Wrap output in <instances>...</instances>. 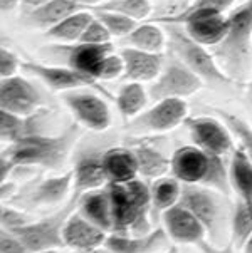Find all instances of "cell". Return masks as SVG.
Instances as JSON below:
<instances>
[{"label":"cell","mask_w":252,"mask_h":253,"mask_svg":"<svg viewBox=\"0 0 252 253\" xmlns=\"http://www.w3.org/2000/svg\"><path fill=\"white\" fill-rule=\"evenodd\" d=\"M41 253H67V252H62V248H54V250H46ZM71 253H74V252H71Z\"/></svg>","instance_id":"obj_50"},{"label":"cell","mask_w":252,"mask_h":253,"mask_svg":"<svg viewBox=\"0 0 252 253\" xmlns=\"http://www.w3.org/2000/svg\"><path fill=\"white\" fill-rule=\"evenodd\" d=\"M246 94H247V99H249L251 102H252V79L247 83V85H246Z\"/></svg>","instance_id":"obj_48"},{"label":"cell","mask_w":252,"mask_h":253,"mask_svg":"<svg viewBox=\"0 0 252 253\" xmlns=\"http://www.w3.org/2000/svg\"><path fill=\"white\" fill-rule=\"evenodd\" d=\"M121 57L125 62L123 79L135 83H153L163 69L166 55L163 52H147L135 47H125L121 50Z\"/></svg>","instance_id":"obj_19"},{"label":"cell","mask_w":252,"mask_h":253,"mask_svg":"<svg viewBox=\"0 0 252 253\" xmlns=\"http://www.w3.org/2000/svg\"><path fill=\"white\" fill-rule=\"evenodd\" d=\"M76 211L93 221L104 231L113 233V203L106 186L88 191L78 198Z\"/></svg>","instance_id":"obj_22"},{"label":"cell","mask_w":252,"mask_h":253,"mask_svg":"<svg viewBox=\"0 0 252 253\" xmlns=\"http://www.w3.org/2000/svg\"><path fill=\"white\" fill-rule=\"evenodd\" d=\"M93 15H95L93 10H88V8L76 12V14L66 17L62 22L54 25L52 29H49L46 32V36L52 39L54 42H57V44H74V42H79L84 31H86L88 24L91 22Z\"/></svg>","instance_id":"obj_31"},{"label":"cell","mask_w":252,"mask_h":253,"mask_svg":"<svg viewBox=\"0 0 252 253\" xmlns=\"http://www.w3.org/2000/svg\"><path fill=\"white\" fill-rule=\"evenodd\" d=\"M72 173H74V184H72L74 200H78L84 193L108 184V176L102 166V153H83L76 161Z\"/></svg>","instance_id":"obj_20"},{"label":"cell","mask_w":252,"mask_h":253,"mask_svg":"<svg viewBox=\"0 0 252 253\" xmlns=\"http://www.w3.org/2000/svg\"><path fill=\"white\" fill-rule=\"evenodd\" d=\"M95 15L106 25V29L111 32L113 37H121L125 39L128 34H131L136 29V25L140 22L131 17H126L118 12H111V10H101V8H95Z\"/></svg>","instance_id":"obj_35"},{"label":"cell","mask_w":252,"mask_h":253,"mask_svg":"<svg viewBox=\"0 0 252 253\" xmlns=\"http://www.w3.org/2000/svg\"><path fill=\"white\" fill-rule=\"evenodd\" d=\"M170 242L172 240L165 228H155L140 237L111 233L106 238L104 247L113 253H163L168 252Z\"/></svg>","instance_id":"obj_18"},{"label":"cell","mask_w":252,"mask_h":253,"mask_svg":"<svg viewBox=\"0 0 252 253\" xmlns=\"http://www.w3.org/2000/svg\"><path fill=\"white\" fill-rule=\"evenodd\" d=\"M189 118V104L185 99H160L131 119L128 127L136 132L161 134L185 123Z\"/></svg>","instance_id":"obj_9"},{"label":"cell","mask_w":252,"mask_h":253,"mask_svg":"<svg viewBox=\"0 0 252 253\" xmlns=\"http://www.w3.org/2000/svg\"><path fill=\"white\" fill-rule=\"evenodd\" d=\"M37 113L32 116H19L0 109V139L5 144H14L17 141L39 132L37 127Z\"/></svg>","instance_id":"obj_28"},{"label":"cell","mask_w":252,"mask_h":253,"mask_svg":"<svg viewBox=\"0 0 252 253\" xmlns=\"http://www.w3.org/2000/svg\"><path fill=\"white\" fill-rule=\"evenodd\" d=\"M166 31V39H168L170 54H173L177 59L190 67L205 84L210 85H227L234 81L220 69L215 55L212 50L203 44H200L195 39H192L185 29L178 24H163Z\"/></svg>","instance_id":"obj_4"},{"label":"cell","mask_w":252,"mask_h":253,"mask_svg":"<svg viewBox=\"0 0 252 253\" xmlns=\"http://www.w3.org/2000/svg\"><path fill=\"white\" fill-rule=\"evenodd\" d=\"M74 184V173L67 171L62 174H55L42 179L32 186V190L24 196V200L32 207H50L59 205L67 198Z\"/></svg>","instance_id":"obj_21"},{"label":"cell","mask_w":252,"mask_h":253,"mask_svg":"<svg viewBox=\"0 0 252 253\" xmlns=\"http://www.w3.org/2000/svg\"><path fill=\"white\" fill-rule=\"evenodd\" d=\"M163 253H166V252H163Z\"/></svg>","instance_id":"obj_51"},{"label":"cell","mask_w":252,"mask_h":253,"mask_svg":"<svg viewBox=\"0 0 252 253\" xmlns=\"http://www.w3.org/2000/svg\"><path fill=\"white\" fill-rule=\"evenodd\" d=\"M31 221H34L27 213L20 211V210L10 208V207H3L0 208V223H2V230H17L20 226L29 225Z\"/></svg>","instance_id":"obj_38"},{"label":"cell","mask_w":252,"mask_h":253,"mask_svg":"<svg viewBox=\"0 0 252 253\" xmlns=\"http://www.w3.org/2000/svg\"><path fill=\"white\" fill-rule=\"evenodd\" d=\"M22 69L32 77L39 79L42 84L48 85L50 91L55 92H66L81 87L100 89V81L74 69V67L66 66V64H44L36 61H25L22 64Z\"/></svg>","instance_id":"obj_11"},{"label":"cell","mask_w":252,"mask_h":253,"mask_svg":"<svg viewBox=\"0 0 252 253\" xmlns=\"http://www.w3.org/2000/svg\"><path fill=\"white\" fill-rule=\"evenodd\" d=\"M197 247L200 248V252H202V253H236V248H234L232 242H229L227 245L222 247V248H217L215 245L208 243L207 240H202Z\"/></svg>","instance_id":"obj_43"},{"label":"cell","mask_w":252,"mask_h":253,"mask_svg":"<svg viewBox=\"0 0 252 253\" xmlns=\"http://www.w3.org/2000/svg\"><path fill=\"white\" fill-rule=\"evenodd\" d=\"M17 166L14 165V161L10 160L5 154H0V183H7V179L10 178V174L14 173V169Z\"/></svg>","instance_id":"obj_42"},{"label":"cell","mask_w":252,"mask_h":253,"mask_svg":"<svg viewBox=\"0 0 252 253\" xmlns=\"http://www.w3.org/2000/svg\"><path fill=\"white\" fill-rule=\"evenodd\" d=\"M183 124L189 129L192 144L199 146L205 153L224 158L225 154L236 149L234 148V134L220 118L195 116V118H187Z\"/></svg>","instance_id":"obj_10"},{"label":"cell","mask_w":252,"mask_h":253,"mask_svg":"<svg viewBox=\"0 0 252 253\" xmlns=\"http://www.w3.org/2000/svg\"><path fill=\"white\" fill-rule=\"evenodd\" d=\"M158 24H178L192 39L212 49L220 44L227 34L229 17L212 8H183L180 12L166 14L156 19Z\"/></svg>","instance_id":"obj_5"},{"label":"cell","mask_w":252,"mask_h":253,"mask_svg":"<svg viewBox=\"0 0 252 253\" xmlns=\"http://www.w3.org/2000/svg\"><path fill=\"white\" fill-rule=\"evenodd\" d=\"M91 253H113V252H111L109 248H106V247H101V248H98V250L91 252Z\"/></svg>","instance_id":"obj_49"},{"label":"cell","mask_w":252,"mask_h":253,"mask_svg":"<svg viewBox=\"0 0 252 253\" xmlns=\"http://www.w3.org/2000/svg\"><path fill=\"white\" fill-rule=\"evenodd\" d=\"M78 207V200L72 198L66 207H62L59 211L52 215L34 220L29 225L20 226L17 230H12L22 242L27 245L31 253H41L54 248H66L62 238V230L66 225V220Z\"/></svg>","instance_id":"obj_7"},{"label":"cell","mask_w":252,"mask_h":253,"mask_svg":"<svg viewBox=\"0 0 252 253\" xmlns=\"http://www.w3.org/2000/svg\"><path fill=\"white\" fill-rule=\"evenodd\" d=\"M148 101H150L148 89L145 87L143 83H135V81H128L123 84L118 94L114 96V102H116L119 114L128 121L142 114L148 108Z\"/></svg>","instance_id":"obj_27"},{"label":"cell","mask_w":252,"mask_h":253,"mask_svg":"<svg viewBox=\"0 0 252 253\" xmlns=\"http://www.w3.org/2000/svg\"><path fill=\"white\" fill-rule=\"evenodd\" d=\"M227 17V34L210 50L234 83H246L252 74V0L242 2Z\"/></svg>","instance_id":"obj_1"},{"label":"cell","mask_w":252,"mask_h":253,"mask_svg":"<svg viewBox=\"0 0 252 253\" xmlns=\"http://www.w3.org/2000/svg\"><path fill=\"white\" fill-rule=\"evenodd\" d=\"M96 8L118 12V14H123L126 17H131V19L138 20V22L148 19L151 14L150 0H106V2H102L101 5ZM93 10H95V8H93Z\"/></svg>","instance_id":"obj_34"},{"label":"cell","mask_w":252,"mask_h":253,"mask_svg":"<svg viewBox=\"0 0 252 253\" xmlns=\"http://www.w3.org/2000/svg\"><path fill=\"white\" fill-rule=\"evenodd\" d=\"M61 101L71 111V114L74 116L76 123L81 127H86L95 132H102L113 123L108 102L98 92L91 91V87L61 92Z\"/></svg>","instance_id":"obj_8"},{"label":"cell","mask_w":252,"mask_h":253,"mask_svg":"<svg viewBox=\"0 0 252 253\" xmlns=\"http://www.w3.org/2000/svg\"><path fill=\"white\" fill-rule=\"evenodd\" d=\"M42 94L32 81L24 76H12L0 83V109L19 116H32L39 113Z\"/></svg>","instance_id":"obj_12"},{"label":"cell","mask_w":252,"mask_h":253,"mask_svg":"<svg viewBox=\"0 0 252 253\" xmlns=\"http://www.w3.org/2000/svg\"><path fill=\"white\" fill-rule=\"evenodd\" d=\"M213 154L205 153L195 144H185L172 154V176L183 184H202L212 168Z\"/></svg>","instance_id":"obj_15"},{"label":"cell","mask_w":252,"mask_h":253,"mask_svg":"<svg viewBox=\"0 0 252 253\" xmlns=\"http://www.w3.org/2000/svg\"><path fill=\"white\" fill-rule=\"evenodd\" d=\"M113 203V233L140 237L151 231V191L140 178L106 184Z\"/></svg>","instance_id":"obj_2"},{"label":"cell","mask_w":252,"mask_h":253,"mask_svg":"<svg viewBox=\"0 0 252 253\" xmlns=\"http://www.w3.org/2000/svg\"><path fill=\"white\" fill-rule=\"evenodd\" d=\"M163 228L170 240L178 245H199L207 237V230L183 203H177L161 213Z\"/></svg>","instance_id":"obj_16"},{"label":"cell","mask_w":252,"mask_h":253,"mask_svg":"<svg viewBox=\"0 0 252 253\" xmlns=\"http://www.w3.org/2000/svg\"><path fill=\"white\" fill-rule=\"evenodd\" d=\"M242 253H252V237L247 240L246 242V245L242 247V250H241Z\"/></svg>","instance_id":"obj_47"},{"label":"cell","mask_w":252,"mask_h":253,"mask_svg":"<svg viewBox=\"0 0 252 253\" xmlns=\"http://www.w3.org/2000/svg\"><path fill=\"white\" fill-rule=\"evenodd\" d=\"M46 50L55 54V59H61L62 64L74 67L95 79L106 55L114 52L113 44H84V42H74V44H57L55 42Z\"/></svg>","instance_id":"obj_13"},{"label":"cell","mask_w":252,"mask_h":253,"mask_svg":"<svg viewBox=\"0 0 252 253\" xmlns=\"http://www.w3.org/2000/svg\"><path fill=\"white\" fill-rule=\"evenodd\" d=\"M0 253H31V250L14 231L2 230L0 231Z\"/></svg>","instance_id":"obj_40"},{"label":"cell","mask_w":252,"mask_h":253,"mask_svg":"<svg viewBox=\"0 0 252 253\" xmlns=\"http://www.w3.org/2000/svg\"><path fill=\"white\" fill-rule=\"evenodd\" d=\"M79 10H86V7L79 5L74 0H50V2L37 8H31L24 15V22L32 29L48 32L54 25L62 22L66 17L76 14Z\"/></svg>","instance_id":"obj_23"},{"label":"cell","mask_w":252,"mask_h":253,"mask_svg":"<svg viewBox=\"0 0 252 253\" xmlns=\"http://www.w3.org/2000/svg\"><path fill=\"white\" fill-rule=\"evenodd\" d=\"M22 3V0H0V12L2 14H10Z\"/></svg>","instance_id":"obj_44"},{"label":"cell","mask_w":252,"mask_h":253,"mask_svg":"<svg viewBox=\"0 0 252 253\" xmlns=\"http://www.w3.org/2000/svg\"><path fill=\"white\" fill-rule=\"evenodd\" d=\"M220 193L202 184H183L180 203L202 221L207 233H213L224 220V205L219 198Z\"/></svg>","instance_id":"obj_14"},{"label":"cell","mask_w":252,"mask_h":253,"mask_svg":"<svg viewBox=\"0 0 252 253\" xmlns=\"http://www.w3.org/2000/svg\"><path fill=\"white\" fill-rule=\"evenodd\" d=\"M74 2H78L79 5L89 8V10H93V8L100 7L102 2H106V0H74Z\"/></svg>","instance_id":"obj_45"},{"label":"cell","mask_w":252,"mask_h":253,"mask_svg":"<svg viewBox=\"0 0 252 253\" xmlns=\"http://www.w3.org/2000/svg\"><path fill=\"white\" fill-rule=\"evenodd\" d=\"M183 183L178 181L175 176H161L153 179L150 184L151 191V213L153 215H161L168 208L180 203Z\"/></svg>","instance_id":"obj_30"},{"label":"cell","mask_w":252,"mask_h":253,"mask_svg":"<svg viewBox=\"0 0 252 253\" xmlns=\"http://www.w3.org/2000/svg\"><path fill=\"white\" fill-rule=\"evenodd\" d=\"M252 237V210L242 200H236L230 211V242L236 250H242Z\"/></svg>","instance_id":"obj_32"},{"label":"cell","mask_w":252,"mask_h":253,"mask_svg":"<svg viewBox=\"0 0 252 253\" xmlns=\"http://www.w3.org/2000/svg\"><path fill=\"white\" fill-rule=\"evenodd\" d=\"M237 0H192V2L185 8H212V10H219L222 14H225L227 10L234 7Z\"/></svg>","instance_id":"obj_41"},{"label":"cell","mask_w":252,"mask_h":253,"mask_svg":"<svg viewBox=\"0 0 252 253\" xmlns=\"http://www.w3.org/2000/svg\"><path fill=\"white\" fill-rule=\"evenodd\" d=\"M79 124L74 123L59 134L34 132L14 144H8L5 149H2V153L14 161L17 168L37 166L44 169H57L74 148L79 138Z\"/></svg>","instance_id":"obj_3"},{"label":"cell","mask_w":252,"mask_h":253,"mask_svg":"<svg viewBox=\"0 0 252 253\" xmlns=\"http://www.w3.org/2000/svg\"><path fill=\"white\" fill-rule=\"evenodd\" d=\"M213 113L217 114V118H220L222 121L229 126L230 132L234 134V138H237L239 141V148L244 151L249 160L252 161V126L247 121H244L242 118H239L237 114L229 113L225 109L213 108Z\"/></svg>","instance_id":"obj_33"},{"label":"cell","mask_w":252,"mask_h":253,"mask_svg":"<svg viewBox=\"0 0 252 253\" xmlns=\"http://www.w3.org/2000/svg\"><path fill=\"white\" fill-rule=\"evenodd\" d=\"M229 176L232 191L252 210V161L241 148H236L232 151L229 163Z\"/></svg>","instance_id":"obj_26"},{"label":"cell","mask_w":252,"mask_h":253,"mask_svg":"<svg viewBox=\"0 0 252 253\" xmlns=\"http://www.w3.org/2000/svg\"><path fill=\"white\" fill-rule=\"evenodd\" d=\"M135 151L136 161H138V173L145 179H158L166 176L172 169V158H168L165 153L155 148L147 141H136L131 146Z\"/></svg>","instance_id":"obj_25"},{"label":"cell","mask_w":252,"mask_h":253,"mask_svg":"<svg viewBox=\"0 0 252 253\" xmlns=\"http://www.w3.org/2000/svg\"><path fill=\"white\" fill-rule=\"evenodd\" d=\"M203 81L187 67L180 59L168 54L163 69L153 83H150L148 92L151 101L160 99H187L197 94L203 87Z\"/></svg>","instance_id":"obj_6"},{"label":"cell","mask_w":252,"mask_h":253,"mask_svg":"<svg viewBox=\"0 0 252 253\" xmlns=\"http://www.w3.org/2000/svg\"><path fill=\"white\" fill-rule=\"evenodd\" d=\"M125 74V62H123L121 54L111 52L106 55V59L102 61L100 71H98L96 79L98 81H113L118 77H123Z\"/></svg>","instance_id":"obj_37"},{"label":"cell","mask_w":252,"mask_h":253,"mask_svg":"<svg viewBox=\"0 0 252 253\" xmlns=\"http://www.w3.org/2000/svg\"><path fill=\"white\" fill-rule=\"evenodd\" d=\"M102 166L108 176V183H125L140 176L135 151L125 146L106 149L102 153Z\"/></svg>","instance_id":"obj_24"},{"label":"cell","mask_w":252,"mask_h":253,"mask_svg":"<svg viewBox=\"0 0 252 253\" xmlns=\"http://www.w3.org/2000/svg\"><path fill=\"white\" fill-rule=\"evenodd\" d=\"M62 238L66 248L74 253H91L104 247L108 231L100 228L79 211H72L66 220L62 230Z\"/></svg>","instance_id":"obj_17"},{"label":"cell","mask_w":252,"mask_h":253,"mask_svg":"<svg viewBox=\"0 0 252 253\" xmlns=\"http://www.w3.org/2000/svg\"><path fill=\"white\" fill-rule=\"evenodd\" d=\"M22 61L19 59L14 50L7 49V47H0V79H7V77L17 76L19 69H22Z\"/></svg>","instance_id":"obj_39"},{"label":"cell","mask_w":252,"mask_h":253,"mask_svg":"<svg viewBox=\"0 0 252 253\" xmlns=\"http://www.w3.org/2000/svg\"><path fill=\"white\" fill-rule=\"evenodd\" d=\"M126 47H135L147 52H163V49L168 44L166 31L161 29L156 22L138 24L131 34L123 39Z\"/></svg>","instance_id":"obj_29"},{"label":"cell","mask_w":252,"mask_h":253,"mask_svg":"<svg viewBox=\"0 0 252 253\" xmlns=\"http://www.w3.org/2000/svg\"><path fill=\"white\" fill-rule=\"evenodd\" d=\"M48 2H50V0H22V5L27 8V10H31V8H37Z\"/></svg>","instance_id":"obj_46"},{"label":"cell","mask_w":252,"mask_h":253,"mask_svg":"<svg viewBox=\"0 0 252 253\" xmlns=\"http://www.w3.org/2000/svg\"><path fill=\"white\" fill-rule=\"evenodd\" d=\"M111 39H113V36L106 29V25L96 15H93L91 22L88 24L86 31H84L79 42H84V44H111Z\"/></svg>","instance_id":"obj_36"}]
</instances>
